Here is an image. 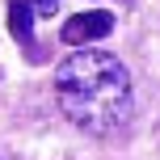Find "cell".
Segmentation results:
<instances>
[{
    "label": "cell",
    "instance_id": "277c9868",
    "mask_svg": "<svg viewBox=\"0 0 160 160\" xmlns=\"http://www.w3.org/2000/svg\"><path fill=\"white\" fill-rule=\"evenodd\" d=\"M34 8H38V17H51L59 8V0H34Z\"/></svg>",
    "mask_w": 160,
    "mask_h": 160
},
{
    "label": "cell",
    "instance_id": "3957f363",
    "mask_svg": "<svg viewBox=\"0 0 160 160\" xmlns=\"http://www.w3.org/2000/svg\"><path fill=\"white\" fill-rule=\"evenodd\" d=\"M34 13H38L34 0H8V30L21 47H30V38H34Z\"/></svg>",
    "mask_w": 160,
    "mask_h": 160
},
{
    "label": "cell",
    "instance_id": "6da1fadb",
    "mask_svg": "<svg viewBox=\"0 0 160 160\" xmlns=\"http://www.w3.org/2000/svg\"><path fill=\"white\" fill-rule=\"evenodd\" d=\"M55 101L80 131L110 135L131 118V72L110 51L80 47L55 68Z\"/></svg>",
    "mask_w": 160,
    "mask_h": 160
},
{
    "label": "cell",
    "instance_id": "7a4b0ae2",
    "mask_svg": "<svg viewBox=\"0 0 160 160\" xmlns=\"http://www.w3.org/2000/svg\"><path fill=\"white\" fill-rule=\"evenodd\" d=\"M110 30H114V17L105 8H88V13H76L63 21V42L68 47H88V42L105 38Z\"/></svg>",
    "mask_w": 160,
    "mask_h": 160
}]
</instances>
